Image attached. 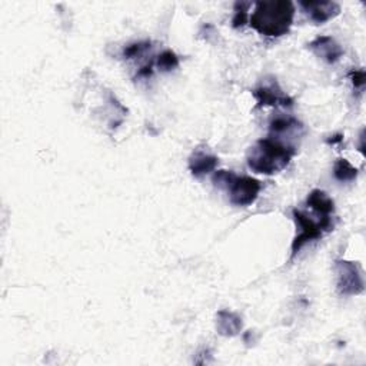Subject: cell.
Here are the masks:
<instances>
[{"mask_svg": "<svg viewBox=\"0 0 366 366\" xmlns=\"http://www.w3.org/2000/svg\"><path fill=\"white\" fill-rule=\"evenodd\" d=\"M293 221L299 228V233L292 242V259L306 244L319 241L325 232H331L335 228L333 219L331 217H322L319 222H315L305 212L298 209H293Z\"/></svg>", "mask_w": 366, "mask_h": 366, "instance_id": "cell-4", "label": "cell"}, {"mask_svg": "<svg viewBox=\"0 0 366 366\" xmlns=\"http://www.w3.org/2000/svg\"><path fill=\"white\" fill-rule=\"evenodd\" d=\"M152 73H154V71H152V64H149V66H145V68H142V69L139 71L138 76H139V77H149V76H152Z\"/></svg>", "mask_w": 366, "mask_h": 366, "instance_id": "cell-18", "label": "cell"}, {"mask_svg": "<svg viewBox=\"0 0 366 366\" xmlns=\"http://www.w3.org/2000/svg\"><path fill=\"white\" fill-rule=\"evenodd\" d=\"M217 319V329L222 336H236L244 328L242 318L232 311H219Z\"/></svg>", "mask_w": 366, "mask_h": 366, "instance_id": "cell-11", "label": "cell"}, {"mask_svg": "<svg viewBox=\"0 0 366 366\" xmlns=\"http://www.w3.org/2000/svg\"><path fill=\"white\" fill-rule=\"evenodd\" d=\"M306 203L318 214H320V217H332V213L335 212L333 201L327 195L324 190H319V189L312 190L306 199Z\"/></svg>", "mask_w": 366, "mask_h": 366, "instance_id": "cell-12", "label": "cell"}, {"mask_svg": "<svg viewBox=\"0 0 366 366\" xmlns=\"http://www.w3.org/2000/svg\"><path fill=\"white\" fill-rule=\"evenodd\" d=\"M305 134V127L293 116H276L269 123V138H273L285 145L293 146L292 140Z\"/></svg>", "mask_w": 366, "mask_h": 366, "instance_id": "cell-6", "label": "cell"}, {"mask_svg": "<svg viewBox=\"0 0 366 366\" xmlns=\"http://www.w3.org/2000/svg\"><path fill=\"white\" fill-rule=\"evenodd\" d=\"M250 2H238L235 3V16L232 19V26L235 29H242L249 21V8Z\"/></svg>", "mask_w": 366, "mask_h": 366, "instance_id": "cell-14", "label": "cell"}, {"mask_svg": "<svg viewBox=\"0 0 366 366\" xmlns=\"http://www.w3.org/2000/svg\"><path fill=\"white\" fill-rule=\"evenodd\" d=\"M333 176L339 182H354L358 178V169L347 159H338L333 166Z\"/></svg>", "mask_w": 366, "mask_h": 366, "instance_id": "cell-13", "label": "cell"}, {"mask_svg": "<svg viewBox=\"0 0 366 366\" xmlns=\"http://www.w3.org/2000/svg\"><path fill=\"white\" fill-rule=\"evenodd\" d=\"M296 154V147L273 138L257 140L248 152V166L262 175H275L288 167Z\"/></svg>", "mask_w": 366, "mask_h": 366, "instance_id": "cell-2", "label": "cell"}, {"mask_svg": "<svg viewBox=\"0 0 366 366\" xmlns=\"http://www.w3.org/2000/svg\"><path fill=\"white\" fill-rule=\"evenodd\" d=\"M295 6L289 0H272V2H257L255 10L249 16V25L264 36L281 37L286 35L292 26Z\"/></svg>", "mask_w": 366, "mask_h": 366, "instance_id": "cell-1", "label": "cell"}, {"mask_svg": "<svg viewBox=\"0 0 366 366\" xmlns=\"http://www.w3.org/2000/svg\"><path fill=\"white\" fill-rule=\"evenodd\" d=\"M253 96L259 107L262 106L291 107L293 104V99L281 89V86L277 84L276 79L264 80V83H261L253 91Z\"/></svg>", "mask_w": 366, "mask_h": 366, "instance_id": "cell-7", "label": "cell"}, {"mask_svg": "<svg viewBox=\"0 0 366 366\" xmlns=\"http://www.w3.org/2000/svg\"><path fill=\"white\" fill-rule=\"evenodd\" d=\"M218 163L219 159L217 156L206 154L203 150H196L189 158V170L195 178H203L217 169Z\"/></svg>", "mask_w": 366, "mask_h": 366, "instance_id": "cell-10", "label": "cell"}, {"mask_svg": "<svg viewBox=\"0 0 366 366\" xmlns=\"http://www.w3.org/2000/svg\"><path fill=\"white\" fill-rule=\"evenodd\" d=\"M158 66L163 71V72H170L174 71L179 66V59L175 55V52L172 51H165L161 53L159 59H158Z\"/></svg>", "mask_w": 366, "mask_h": 366, "instance_id": "cell-15", "label": "cell"}, {"mask_svg": "<svg viewBox=\"0 0 366 366\" xmlns=\"http://www.w3.org/2000/svg\"><path fill=\"white\" fill-rule=\"evenodd\" d=\"M213 183L228 192L229 202L233 206H250L256 202L259 192L262 190V183L250 176H238L229 170L214 172L212 178Z\"/></svg>", "mask_w": 366, "mask_h": 366, "instance_id": "cell-3", "label": "cell"}, {"mask_svg": "<svg viewBox=\"0 0 366 366\" xmlns=\"http://www.w3.org/2000/svg\"><path fill=\"white\" fill-rule=\"evenodd\" d=\"M308 49L329 64L336 63L343 55V49L340 48L339 43L331 36L316 37L315 40L309 43Z\"/></svg>", "mask_w": 366, "mask_h": 366, "instance_id": "cell-9", "label": "cell"}, {"mask_svg": "<svg viewBox=\"0 0 366 366\" xmlns=\"http://www.w3.org/2000/svg\"><path fill=\"white\" fill-rule=\"evenodd\" d=\"M351 79H352V83L356 89L362 91L365 88V72L363 71H352Z\"/></svg>", "mask_w": 366, "mask_h": 366, "instance_id": "cell-17", "label": "cell"}, {"mask_svg": "<svg viewBox=\"0 0 366 366\" xmlns=\"http://www.w3.org/2000/svg\"><path fill=\"white\" fill-rule=\"evenodd\" d=\"M342 139H343V136H342V135H336V136H333V139H328V143H331V145H335V143L340 142Z\"/></svg>", "mask_w": 366, "mask_h": 366, "instance_id": "cell-19", "label": "cell"}, {"mask_svg": "<svg viewBox=\"0 0 366 366\" xmlns=\"http://www.w3.org/2000/svg\"><path fill=\"white\" fill-rule=\"evenodd\" d=\"M150 48V43L149 42H139V43H135V45H131L127 46L125 51H123V56L126 59H132V57H136V56H140L145 51H147Z\"/></svg>", "mask_w": 366, "mask_h": 366, "instance_id": "cell-16", "label": "cell"}, {"mask_svg": "<svg viewBox=\"0 0 366 366\" xmlns=\"http://www.w3.org/2000/svg\"><path fill=\"white\" fill-rule=\"evenodd\" d=\"M299 6L315 25H324L340 13V6L335 2H299Z\"/></svg>", "mask_w": 366, "mask_h": 366, "instance_id": "cell-8", "label": "cell"}, {"mask_svg": "<svg viewBox=\"0 0 366 366\" xmlns=\"http://www.w3.org/2000/svg\"><path fill=\"white\" fill-rule=\"evenodd\" d=\"M336 288L342 296L360 295L365 289V282L359 266L349 261H336Z\"/></svg>", "mask_w": 366, "mask_h": 366, "instance_id": "cell-5", "label": "cell"}]
</instances>
